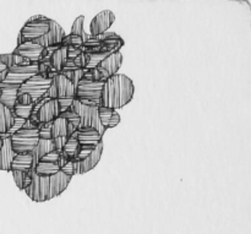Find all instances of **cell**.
I'll return each instance as SVG.
<instances>
[{"label":"cell","mask_w":251,"mask_h":234,"mask_svg":"<svg viewBox=\"0 0 251 234\" xmlns=\"http://www.w3.org/2000/svg\"><path fill=\"white\" fill-rule=\"evenodd\" d=\"M28 174L31 177V183L24 191L34 203H44L59 196L66 190L73 179L61 171L50 177H39L29 172Z\"/></svg>","instance_id":"cell-1"},{"label":"cell","mask_w":251,"mask_h":234,"mask_svg":"<svg viewBox=\"0 0 251 234\" xmlns=\"http://www.w3.org/2000/svg\"><path fill=\"white\" fill-rule=\"evenodd\" d=\"M135 86L131 78L124 74H117L104 81L100 95V107L118 110L132 100Z\"/></svg>","instance_id":"cell-2"},{"label":"cell","mask_w":251,"mask_h":234,"mask_svg":"<svg viewBox=\"0 0 251 234\" xmlns=\"http://www.w3.org/2000/svg\"><path fill=\"white\" fill-rule=\"evenodd\" d=\"M98 107H100V102H90V101L80 102V101L74 100L71 109L80 118V125L77 129L92 128L97 130L102 136H104L105 129L100 125V119H98Z\"/></svg>","instance_id":"cell-3"},{"label":"cell","mask_w":251,"mask_h":234,"mask_svg":"<svg viewBox=\"0 0 251 234\" xmlns=\"http://www.w3.org/2000/svg\"><path fill=\"white\" fill-rule=\"evenodd\" d=\"M48 97L56 100L60 113L69 109L75 100V87L73 83L61 74H55L51 78L50 87L48 91Z\"/></svg>","instance_id":"cell-4"},{"label":"cell","mask_w":251,"mask_h":234,"mask_svg":"<svg viewBox=\"0 0 251 234\" xmlns=\"http://www.w3.org/2000/svg\"><path fill=\"white\" fill-rule=\"evenodd\" d=\"M49 27H50V19L47 16L36 15V16L29 17L20 31L19 37H17V46L41 38L44 34L48 33Z\"/></svg>","instance_id":"cell-5"},{"label":"cell","mask_w":251,"mask_h":234,"mask_svg":"<svg viewBox=\"0 0 251 234\" xmlns=\"http://www.w3.org/2000/svg\"><path fill=\"white\" fill-rule=\"evenodd\" d=\"M50 83V78H46V76H42L39 74H37V75L32 76L31 78H28L26 82L20 86L19 91H17V95L26 93V95H28L32 98V102L34 104V103L38 102L39 100H42L48 93Z\"/></svg>","instance_id":"cell-6"},{"label":"cell","mask_w":251,"mask_h":234,"mask_svg":"<svg viewBox=\"0 0 251 234\" xmlns=\"http://www.w3.org/2000/svg\"><path fill=\"white\" fill-rule=\"evenodd\" d=\"M38 140V129H21L10 136L11 147L16 155L32 152Z\"/></svg>","instance_id":"cell-7"},{"label":"cell","mask_w":251,"mask_h":234,"mask_svg":"<svg viewBox=\"0 0 251 234\" xmlns=\"http://www.w3.org/2000/svg\"><path fill=\"white\" fill-rule=\"evenodd\" d=\"M38 74V64H29V65L12 66L7 69L6 78L0 86H15L20 87L22 83L26 82L28 78Z\"/></svg>","instance_id":"cell-8"},{"label":"cell","mask_w":251,"mask_h":234,"mask_svg":"<svg viewBox=\"0 0 251 234\" xmlns=\"http://www.w3.org/2000/svg\"><path fill=\"white\" fill-rule=\"evenodd\" d=\"M103 83L104 82H92V81L82 78L75 88V100L80 102H83V101L100 102Z\"/></svg>","instance_id":"cell-9"},{"label":"cell","mask_w":251,"mask_h":234,"mask_svg":"<svg viewBox=\"0 0 251 234\" xmlns=\"http://www.w3.org/2000/svg\"><path fill=\"white\" fill-rule=\"evenodd\" d=\"M12 53L20 55L27 63L38 64L47 55V49L33 43V42H26V43L16 46Z\"/></svg>","instance_id":"cell-10"},{"label":"cell","mask_w":251,"mask_h":234,"mask_svg":"<svg viewBox=\"0 0 251 234\" xmlns=\"http://www.w3.org/2000/svg\"><path fill=\"white\" fill-rule=\"evenodd\" d=\"M65 32L64 28L58 24L56 21L50 19V27H49V32L44 34L41 38L33 41V43L38 44V46L43 47V48H51V47H59L63 42L64 37H65Z\"/></svg>","instance_id":"cell-11"},{"label":"cell","mask_w":251,"mask_h":234,"mask_svg":"<svg viewBox=\"0 0 251 234\" xmlns=\"http://www.w3.org/2000/svg\"><path fill=\"white\" fill-rule=\"evenodd\" d=\"M123 63V54L122 52H115V53L108 55L104 60L100 61L97 65V71L100 74L103 80H108L112 76L117 75L120 66Z\"/></svg>","instance_id":"cell-12"},{"label":"cell","mask_w":251,"mask_h":234,"mask_svg":"<svg viewBox=\"0 0 251 234\" xmlns=\"http://www.w3.org/2000/svg\"><path fill=\"white\" fill-rule=\"evenodd\" d=\"M115 15L110 10H103V11L98 12L95 17L92 19L90 25V36L97 37L103 34L104 32L108 31L110 26L114 24Z\"/></svg>","instance_id":"cell-13"},{"label":"cell","mask_w":251,"mask_h":234,"mask_svg":"<svg viewBox=\"0 0 251 234\" xmlns=\"http://www.w3.org/2000/svg\"><path fill=\"white\" fill-rule=\"evenodd\" d=\"M60 114V109H59L58 101L56 100H48L37 109V112L33 115L36 118L37 123L39 125L48 124V123L54 122L56 118Z\"/></svg>","instance_id":"cell-14"},{"label":"cell","mask_w":251,"mask_h":234,"mask_svg":"<svg viewBox=\"0 0 251 234\" xmlns=\"http://www.w3.org/2000/svg\"><path fill=\"white\" fill-rule=\"evenodd\" d=\"M74 136L81 145V147H87V149H96L100 142H103V136L92 128L87 129H76Z\"/></svg>","instance_id":"cell-15"},{"label":"cell","mask_w":251,"mask_h":234,"mask_svg":"<svg viewBox=\"0 0 251 234\" xmlns=\"http://www.w3.org/2000/svg\"><path fill=\"white\" fill-rule=\"evenodd\" d=\"M103 149H104L103 142H100V144L91 152V155L87 158L75 163V174H85L87 173V172L92 171V169L97 166L98 162L100 161V158H102Z\"/></svg>","instance_id":"cell-16"},{"label":"cell","mask_w":251,"mask_h":234,"mask_svg":"<svg viewBox=\"0 0 251 234\" xmlns=\"http://www.w3.org/2000/svg\"><path fill=\"white\" fill-rule=\"evenodd\" d=\"M98 119H100V125L105 129H113L120 123V115L117 110L110 109V108L98 107Z\"/></svg>","instance_id":"cell-17"},{"label":"cell","mask_w":251,"mask_h":234,"mask_svg":"<svg viewBox=\"0 0 251 234\" xmlns=\"http://www.w3.org/2000/svg\"><path fill=\"white\" fill-rule=\"evenodd\" d=\"M16 154L14 152L10 142V137H4L2 147L0 150V171H11V163Z\"/></svg>","instance_id":"cell-18"},{"label":"cell","mask_w":251,"mask_h":234,"mask_svg":"<svg viewBox=\"0 0 251 234\" xmlns=\"http://www.w3.org/2000/svg\"><path fill=\"white\" fill-rule=\"evenodd\" d=\"M54 151V146H53V142L51 140H42L39 139L38 142H37L36 147L32 150L31 152V156H32V168L34 171L36 168L37 163L46 156L47 154L49 152Z\"/></svg>","instance_id":"cell-19"},{"label":"cell","mask_w":251,"mask_h":234,"mask_svg":"<svg viewBox=\"0 0 251 234\" xmlns=\"http://www.w3.org/2000/svg\"><path fill=\"white\" fill-rule=\"evenodd\" d=\"M68 60V51L65 47L59 46L49 56V65L54 74H60Z\"/></svg>","instance_id":"cell-20"},{"label":"cell","mask_w":251,"mask_h":234,"mask_svg":"<svg viewBox=\"0 0 251 234\" xmlns=\"http://www.w3.org/2000/svg\"><path fill=\"white\" fill-rule=\"evenodd\" d=\"M14 123L15 117L12 114V110L0 104V137H6Z\"/></svg>","instance_id":"cell-21"},{"label":"cell","mask_w":251,"mask_h":234,"mask_svg":"<svg viewBox=\"0 0 251 234\" xmlns=\"http://www.w3.org/2000/svg\"><path fill=\"white\" fill-rule=\"evenodd\" d=\"M0 88H1L0 104L5 105V107L12 110L17 100V91H19V87H15V86H0Z\"/></svg>","instance_id":"cell-22"},{"label":"cell","mask_w":251,"mask_h":234,"mask_svg":"<svg viewBox=\"0 0 251 234\" xmlns=\"http://www.w3.org/2000/svg\"><path fill=\"white\" fill-rule=\"evenodd\" d=\"M81 151V145L78 144V141L76 140V137L71 136L66 140L65 145H64L63 150H61V156L65 157L69 161H75L76 157L78 156Z\"/></svg>","instance_id":"cell-23"},{"label":"cell","mask_w":251,"mask_h":234,"mask_svg":"<svg viewBox=\"0 0 251 234\" xmlns=\"http://www.w3.org/2000/svg\"><path fill=\"white\" fill-rule=\"evenodd\" d=\"M32 168V156L31 152L29 154H20L16 155L11 163V171H20V172H27L31 171ZM10 171V172H11Z\"/></svg>","instance_id":"cell-24"},{"label":"cell","mask_w":251,"mask_h":234,"mask_svg":"<svg viewBox=\"0 0 251 234\" xmlns=\"http://www.w3.org/2000/svg\"><path fill=\"white\" fill-rule=\"evenodd\" d=\"M66 129H68V120H65L64 118L60 117L56 118L54 122H51V140L68 139Z\"/></svg>","instance_id":"cell-25"},{"label":"cell","mask_w":251,"mask_h":234,"mask_svg":"<svg viewBox=\"0 0 251 234\" xmlns=\"http://www.w3.org/2000/svg\"><path fill=\"white\" fill-rule=\"evenodd\" d=\"M60 172V164L49 163V162H38L34 168V173L39 177H50Z\"/></svg>","instance_id":"cell-26"},{"label":"cell","mask_w":251,"mask_h":234,"mask_svg":"<svg viewBox=\"0 0 251 234\" xmlns=\"http://www.w3.org/2000/svg\"><path fill=\"white\" fill-rule=\"evenodd\" d=\"M34 104L29 105H22L19 103H15L14 108H12V114L15 118H20V119L27 120L31 118L32 113H33Z\"/></svg>","instance_id":"cell-27"},{"label":"cell","mask_w":251,"mask_h":234,"mask_svg":"<svg viewBox=\"0 0 251 234\" xmlns=\"http://www.w3.org/2000/svg\"><path fill=\"white\" fill-rule=\"evenodd\" d=\"M11 174L12 178H14L15 184H16V186L20 190H24V189L27 188V186L29 185V183H31V177H29L28 172L25 173V172L20 171H11Z\"/></svg>","instance_id":"cell-28"},{"label":"cell","mask_w":251,"mask_h":234,"mask_svg":"<svg viewBox=\"0 0 251 234\" xmlns=\"http://www.w3.org/2000/svg\"><path fill=\"white\" fill-rule=\"evenodd\" d=\"M82 38L78 36H74V34H68V36H65L63 42L60 43V47H65V48H69V47H73V48H82Z\"/></svg>","instance_id":"cell-29"},{"label":"cell","mask_w":251,"mask_h":234,"mask_svg":"<svg viewBox=\"0 0 251 234\" xmlns=\"http://www.w3.org/2000/svg\"><path fill=\"white\" fill-rule=\"evenodd\" d=\"M60 171L63 172L64 174H66L68 177L73 178L75 176V162L74 161H69L66 159L65 157L61 156L60 158Z\"/></svg>","instance_id":"cell-30"},{"label":"cell","mask_w":251,"mask_h":234,"mask_svg":"<svg viewBox=\"0 0 251 234\" xmlns=\"http://www.w3.org/2000/svg\"><path fill=\"white\" fill-rule=\"evenodd\" d=\"M59 117L60 118H64L65 120H68V123H70V124H73L74 127L77 129L78 125H80V118H78V115L76 114L75 112H74L73 109H71V107L69 108V109L64 110V112H61L60 114H59Z\"/></svg>","instance_id":"cell-31"},{"label":"cell","mask_w":251,"mask_h":234,"mask_svg":"<svg viewBox=\"0 0 251 234\" xmlns=\"http://www.w3.org/2000/svg\"><path fill=\"white\" fill-rule=\"evenodd\" d=\"M83 21H85V16L83 15H80L77 19H75L73 26H71V32L70 34H74V36L81 37L83 33H85V29H83Z\"/></svg>","instance_id":"cell-32"},{"label":"cell","mask_w":251,"mask_h":234,"mask_svg":"<svg viewBox=\"0 0 251 234\" xmlns=\"http://www.w3.org/2000/svg\"><path fill=\"white\" fill-rule=\"evenodd\" d=\"M51 123H48V124L39 125L38 128V135L39 139L42 140H51Z\"/></svg>","instance_id":"cell-33"},{"label":"cell","mask_w":251,"mask_h":234,"mask_svg":"<svg viewBox=\"0 0 251 234\" xmlns=\"http://www.w3.org/2000/svg\"><path fill=\"white\" fill-rule=\"evenodd\" d=\"M60 158H61V154L58 151H51L49 154H47L43 158L41 159L39 162H49V163H60Z\"/></svg>","instance_id":"cell-34"},{"label":"cell","mask_w":251,"mask_h":234,"mask_svg":"<svg viewBox=\"0 0 251 234\" xmlns=\"http://www.w3.org/2000/svg\"><path fill=\"white\" fill-rule=\"evenodd\" d=\"M73 61L78 69H81V70H85L86 66H87V63H88V55L82 52V53H81L77 58L74 59Z\"/></svg>","instance_id":"cell-35"},{"label":"cell","mask_w":251,"mask_h":234,"mask_svg":"<svg viewBox=\"0 0 251 234\" xmlns=\"http://www.w3.org/2000/svg\"><path fill=\"white\" fill-rule=\"evenodd\" d=\"M0 63L6 66V69L12 68L14 66V55H12V53L0 54Z\"/></svg>","instance_id":"cell-36"},{"label":"cell","mask_w":251,"mask_h":234,"mask_svg":"<svg viewBox=\"0 0 251 234\" xmlns=\"http://www.w3.org/2000/svg\"><path fill=\"white\" fill-rule=\"evenodd\" d=\"M93 150H95V149H87V147H81L80 154H78V156L76 157V159L74 162H75V163H77V162H81V161H83V159H86L88 156H90L91 152H92Z\"/></svg>","instance_id":"cell-37"},{"label":"cell","mask_w":251,"mask_h":234,"mask_svg":"<svg viewBox=\"0 0 251 234\" xmlns=\"http://www.w3.org/2000/svg\"><path fill=\"white\" fill-rule=\"evenodd\" d=\"M16 103H19V104H22V105L33 104V102H32V98L29 97L28 95H26V93H21V95H17Z\"/></svg>","instance_id":"cell-38"},{"label":"cell","mask_w":251,"mask_h":234,"mask_svg":"<svg viewBox=\"0 0 251 234\" xmlns=\"http://www.w3.org/2000/svg\"><path fill=\"white\" fill-rule=\"evenodd\" d=\"M66 51H68V60H74V59H76L82 53V49L81 48H73V47L66 48Z\"/></svg>","instance_id":"cell-39"},{"label":"cell","mask_w":251,"mask_h":234,"mask_svg":"<svg viewBox=\"0 0 251 234\" xmlns=\"http://www.w3.org/2000/svg\"><path fill=\"white\" fill-rule=\"evenodd\" d=\"M5 70H7V69H6V66H5V65H2V64L0 63V74H1L2 71H5Z\"/></svg>","instance_id":"cell-40"},{"label":"cell","mask_w":251,"mask_h":234,"mask_svg":"<svg viewBox=\"0 0 251 234\" xmlns=\"http://www.w3.org/2000/svg\"><path fill=\"white\" fill-rule=\"evenodd\" d=\"M2 142H4V137H0V150L2 147Z\"/></svg>","instance_id":"cell-41"},{"label":"cell","mask_w":251,"mask_h":234,"mask_svg":"<svg viewBox=\"0 0 251 234\" xmlns=\"http://www.w3.org/2000/svg\"><path fill=\"white\" fill-rule=\"evenodd\" d=\"M0 97H1V88H0Z\"/></svg>","instance_id":"cell-42"}]
</instances>
